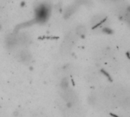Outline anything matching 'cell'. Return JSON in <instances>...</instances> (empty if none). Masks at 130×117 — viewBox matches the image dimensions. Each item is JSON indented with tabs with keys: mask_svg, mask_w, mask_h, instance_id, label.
<instances>
[{
	"mask_svg": "<svg viewBox=\"0 0 130 117\" xmlns=\"http://www.w3.org/2000/svg\"><path fill=\"white\" fill-rule=\"evenodd\" d=\"M123 16H124L125 19L129 22V24H130V8H127V10H126V11L124 13Z\"/></svg>",
	"mask_w": 130,
	"mask_h": 117,
	"instance_id": "obj_9",
	"label": "cell"
},
{
	"mask_svg": "<svg viewBox=\"0 0 130 117\" xmlns=\"http://www.w3.org/2000/svg\"><path fill=\"white\" fill-rule=\"evenodd\" d=\"M78 6H79V4L77 3L76 2H75L72 5L69 6V7L66 9V13H65L66 18H69V17H70L72 14H74V13L75 12V11L77 10V8H78Z\"/></svg>",
	"mask_w": 130,
	"mask_h": 117,
	"instance_id": "obj_7",
	"label": "cell"
},
{
	"mask_svg": "<svg viewBox=\"0 0 130 117\" xmlns=\"http://www.w3.org/2000/svg\"><path fill=\"white\" fill-rule=\"evenodd\" d=\"M5 43L8 48L18 46V34H9L5 39Z\"/></svg>",
	"mask_w": 130,
	"mask_h": 117,
	"instance_id": "obj_5",
	"label": "cell"
},
{
	"mask_svg": "<svg viewBox=\"0 0 130 117\" xmlns=\"http://www.w3.org/2000/svg\"><path fill=\"white\" fill-rule=\"evenodd\" d=\"M18 59L24 63H27L30 62L31 60V54L27 50V49H22L18 53Z\"/></svg>",
	"mask_w": 130,
	"mask_h": 117,
	"instance_id": "obj_4",
	"label": "cell"
},
{
	"mask_svg": "<svg viewBox=\"0 0 130 117\" xmlns=\"http://www.w3.org/2000/svg\"><path fill=\"white\" fill-rule=\"evenodd\" d=\"M76 2L78 3L79 5H88L91 3V0H77Z\"/></svg>",
	"mask_w": 130,
	"mask_h": 117,
	"instance_id": "obj_10",
	"label": "cell"
},
{
	"mask_svg": "<svg viewBox=\"0 0 130 117\" xmlns=\"http://www.w3.org/2000/svg\"><path fill=\"white\" fill-rule=\"evenodd\" d=\"M36 21L38 22H43L47 20L49 18L50 10V7L46 5L42 4L39 6H37L36 9Z\"/></svg>",
	"mask_w": 130,
	"mask_h": 117,
	"instance_id": "obj_1",
	"label": "cell"
},
{
	"mask_svg": "<svg viewBox=\"0 0 130 117\" xmlns=\"http://www.w3.org/2000/svg\"><path fill=\"white\" fill-rule=\"evenodd\" d=\"M75 34L78 36H84L86 34V27L83 25H78L75 29Z\"/></svg>",
	"mask_w": 130,
	"mask_h": 117,
	"instance_id": "obj_8",
	"label": "cell"
},
{
	"mask_svg": "<svg viewBox=\"0 0 130 117\" xmlns=\"http://www.w3.org/2000/svg\"><path fill=\"white\" fill-rule=\"evenodd\" d=\"M77 36L78 35L75 34V33H69L66 36V37L65 38V40L62 43V50L64 53H67L72 49V47L73 46V45L76 42Z\"/></svg>",
	"mask_w": 130,
	"mask_h": 117,
	"instance_id": "obj_2",
	"label": "cell"
},
{
	"mask_svg": "<svg viewBox=\"0 0 130 117\" xmlns=\"http://www.w3.org/2000/svg\"><path fill=\"white\" fill-rule=\"evenodd\" d=\"M62 97L64 101L69 104H73L77 101V95L72 90L69 89V88L62 89Z\"/></svg>",
	"mask_w": 130,
	"mask_h": 117,
	"instance_id": "obj_3",
	"label": "cell"
},
{
	"mask_svg": "<svg viewBox=\"0 0 130 117\" xmlns=\"http://www.w3.org/2000/svg\"><path fill=\"white\" fill-rule=\"evenodd\" d=\"M105 21V16L104 14H96L94 15L91 21V23L93 26L96 27L97 25H99L100 24H101L102 22H104Z\"/></svg>",
	"mask_w": 130,
	"mask_h": 117,
	"instance_id": "obj_6",
	"label": "cell"
}]
</instances>
